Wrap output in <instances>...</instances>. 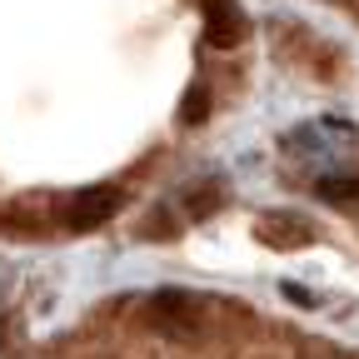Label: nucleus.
Wrapping results in <instances>:
<instances>
[{
    "label": "nucleus",
    "mask_w": 359,
    "mask_h": 359,
    "mask_svg": "<svg viewBox=\"0 0 359 359\" xmlns=\"http://www.w3.org/2000/svg\"><path fill=\"white\" fill-rule=\"evenodd\" d=\"M145 320H150L155 334L195 339V334L205 330V309H200V299L185 294V290H160V294H150V304H145Z\"/></svg>",
    "instance_id": "f257e3e1"
},
{
    "label": "nucleus",
    "mask_w": 359,
    "mask_h": 359,
    "mask_svg": "<svg viewBox=\"0 0 359 359\" xmlns=\"http://www.w3.org/2000/svg\"><path fill=\"white\" fill-rule=\"evenodd\" d=\"M115 210H120V185H95V190H80V195L70 200L65 224L85 235V230H100V224H105Z\"/></svg>",
    "instance_id": "f03ea898"
},
{
    "label": "nucleus",
    "mask_w": 359,
    "mask_h": 359,
    "mask_svg": "<svg viewBox=\"0 0 359 359\" xmlns=\"http://www.w3.org/2000/svg\"><path fill=\"white\" fill-rule=\"evenodd\" d=\"M215 205H219V190H215V185H195V190H190V219H205Z\"/></svg>",
    "instance_id": "0eeeda50"
},
{
    "label": "nucleus",
    "mask_w": 359,
    "mask_h": 359,
    "mask_svg": "<svg viewBox=\"0 0 359 359\" xmlns=\"http://www.w3.org/2000/svg\"><path fill=\"white\" fill-rule=\"evenodd\" d=\"M320 195L334 205H354L359 200V180H320Z\"/></svg>",
    "instance_id": "423d86ee"
},
{
    "label": "nucleus",
    "mask_w": 359,
    "mask_h": 359,
    "mask_svg": "<svg viewBox=\"0 0 359 359\" xmlns=\"http://www.w3.org/2000/svg\"><path fill=\"white\" fill-rule=\"evenodd\" d=\"M145 235H150V240H155V235H175V219H170L165 210H160V215H150V224H145Z\"/></svg>",
    "instance_id": "6e6552de"
},
{
    "label": "nucleus",
    "mask_w": 359,
    "mask_h": 359,
    "mask_svg": "<svg viewBox=\"0 0 359 359\" xmlns=\"http://www.w3.org/2000/svg\"><path fill=\"white\" fill-rule=\"evenodd\" d=\"M180 120H185V125H205L210 120V90L205 85H190L185 90V100H180Z\"/></svg>",
    "instance_id": "39448f33"
},
{
    "label": "nucleus",
    "mask_w": 359,
    "mask_h": 359,
    "mask_svg": "<svg viewBox=\"0 0 359 359\" xmlns=\"http://www.w3.org/2000/svg\"><path fill=\"white\" fill-rule=\"evenodd\" d=\"M245 15L235 0H205V40L215 45V50H235V45L245 40Z\"/></svg>",
    "instance_id": "7ed1b4c3"
},
{
    "label": "nucleus",
    "mask_w": 359,
    "mask_h": 359,
    "mask_svg": "<svg viewBox=\"0 0 359 359\" xmlns=\"http://www.w3.org/2000/svg\"><path fill=\"white\" fill-rule=\"evenodd\" d=\"M259 240L275 245V250H299V245L309 240V224L285 219V215H269V219H259Z\"/></svg>",
    "instance_id": "20e7f679"
}]
</instances>
